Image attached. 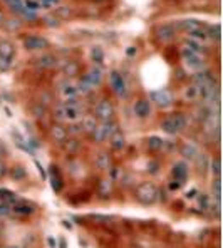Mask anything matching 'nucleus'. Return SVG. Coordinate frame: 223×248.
<instances>
[{"instance_id": "34", "label": "nucleus", "mask_w": 223, "mask_h": 248, "mask_svg": "<svg viewBox=\"0 0 223 248\" xmlns=\"http://www.w3.org/2000/svg\"><path fill=\"white\" fill-rule=\"evenodd\" d=\"M211 193L215 195L217 202H222V178H215L213 183H211Z\"/></svg>"}, {"instance_id": "41", "label": "nucleus", "mask_w": 223, "mask_h": 248, "mask_svg": "<svg viewBox=\"0 0 223 248\" xmlns=\"http://www.w3.org/2000/svg\"><path fill=\"white\" fill-rule=\"evenodd\" d=\"M3 24H5V27L9 29V31H17V29L20 27V20H17V19H12V20H7L5 19Z\"/></svg>"}, {"instance_id": "23", "label": "nucleus", "mask_w": 223, "mask_h": 248, "mask_svg": "<svg viewBox=\"0 0 223 248\" xmlns=\"http://www.w3.org/2000/svg\"><path fill=\"white\" fill-rule=\"evenodd\" d=\"M0 200H2L3 203H7V205H16L17 202H19V198H17V195L14 191H10V189L7 188H0Z\"/></svg>"}, {"instance_id": "33", "label": "nucleus", "mask_w": 223, "mask_h": 248, "mask_svg": "<svg viewBox=\"0 0 223 248\" xmlns=\"http://www.w3.org/2000/svg\"><path fill=\"white\" fill-rule=\"evenodd\" d=\"M91 59L96 62V64H102V61H104V50H102V47L94 46L91 49Z\"/></svg>"}, {"instance_id": "11", "label": "nucleus", "mask_w": 223, "mask_h": 248, "mask_svg": "<svg viewBox=\"0 0 223 248\" xmlns=\"http://www.w3.org/2000/svg\"><path fill=\"white\" fill-rule=\"evenodd\" d=\"M10 213L17 215V217H31V215L35 213V205L29 202H17L16 205L10 206Z\"/></svg>"}, {"instance_id": "40", "label": "nucleus", "mask_w": 223, "mask_h": 248, "mask_svg": "<svg viewBox=\"0 0 223 248\" xmlns=\"http://www.w3.org/2000/svg\"><path fill=\"white\" fill-rule=\"evenodd\" d=\"M89 218H91V220H94V221H96V223H108V221L111 220V218H109V217H106V215H97V213H93Z\"/></svg>"}, {"instance_id": "55", "label": "nucleus", "mask_w": 223, "mask_h": 248, "mask_svg": "<svg viewBox=\"0 0 223 248\" xmlns=\"http://www.w3.org/2000/svg\"><path fill=\"white\" fill-rule=\"evenodd\" d=\"M126 54H127V56H134V54H136V47H129V49H127L126 50Z\"/></svg>"}, {"instance_id": "48", "label": "nucleus", "mask_w": 223, "mask_h": 248, "mask_svg": "<svg viewBox=\"0 0 223 248\" xmlns=\"http://www.w3.org/2000/svg\"><path fill=\"white\" fill-rule=\"evenodd\" d=\"M175 78H176L178 81H183V79H186L185 71H183V69H176V71H175Z\"/></svg>"}, {"instance_id": "6", "label": "nucleus", "mask_w": 223, "mask_h": 248, "mask_svg": "<svg viewBox=\"0 0 223 248\" xmlns=\"http://www.w3.org/2000/svg\"><path fill=\"white\" fill-rule=\"evenodd\" d=\"M109 84H111V89L114 91L116 96L126 97V82H124L121 72L111 71V74H109Z\"/></svg>"}, {"instance_id": "2", "label": "nucleus", "mask_w": 223, "mask_h": 248, "mask_svg": "<svg viewBox=\"0 0 223 248\" xmlns=\"http://www.w3.org/2000/svg\"><path fill=\"white\" fill-rule=\"evenodd\" d=\"M56 118L61 121H69V123H78L79 119H82V112L78 108V104L69 106V104H61L56 108Z\"/></svg>"}, {"instance_id": "56", "label": "nucleus", "mask_w": 223, "mask_h": 248, "mask_svg": "<svg viewBox=\"0 0 223 248\" xmlns=\"http://www.w3.org/2000/svg\"><path fill=\"white\" fill-rule=\"evenodd\" d=\"M195 195H196V189H191V191L186 193V198H193Z\"/></svg>"}, {"instance_id": "58", "label": "nucleus", "mask_w": 223, "mask_h": 248, "mask_svg": "<svg viewBox=\"0 0 223 248\" xmlns=\"http://www.w3.org/2000/svg\"><path fill=\"white\" fill-rule=\"evenodd\" d=\"M62 225H64V227H67V228H72V225L69 223V221H62Z\"/></svg>"}, {"instance_id": "57", "label": "nucleus", "mask_w": 223, "mask_h": 248, "mask_svg": "<svg viewBox=\"0 0 223 248\" xmlns=\"http://www.w3.org/2000/svg\"><path fill=\"white\" fill-rule=\"evenodd\" d=\"M3 22H5V16H3V12L0 10V25H2Z\"/></svg>"}, {"instance_id": "53", "label": "nucleus", "mask_w": 223, "mask_h": 248, "mask_svg": "<svg viewBox=\"0 0 223 248\" xmlns=\"http://www.w3.org/2000/svg\"><path fill=\"white\" fill-rule=\"evenodd\" d=\"M41 2H42L46 7H50V5H56V3L59 2V0H41Z\"/></svg>"}, {"instance_id": "28", "label": "nucleus", "mask_w": 223, "mask_h": 248, "mask_svg": "<svg viewBox=\"0 0 223 248\" xmlns=\"http://www.w3.org/2000/svg\"><path fill=\"white\" fill-rule=\"evenodd\" d=\"M161 127H163V131L164 133H168V134H178L180 131L176 129V126H175V123H173V119H171V116H168V118H164L163 121H161Z\"/></svg>"}, {"instance_id": "25", "label": "nucleus", "mask_w": 223, "mask_h": 248, "mask_svg": "<svg viewBox=\"0 0 223 248\" xmlns=\"http://www.w3.org/2000/svg\"><path fill=\"white\" fill-rule=\"evenodd\" d=\"M37 65H39V67H44V69L56 67V65H57V59L54 56H50V54H47V56H41L37 59Z\"/></svg>"}, {"instance_id": "13", "label": "nucleus", "mask_w": 223, "mask_h": 248, "mask_svg": "<svg viewBox=\"0 0 223 248\" xmlns=\"http://www.w3.org/2000/svg\"><path fill=\"white\" fill-rule=\"evenodd\" d=\"M84 81H86L87 84H91L93 87H96V86H99V84L102 82V69L101 67H93V69H89V71L84 74Z\"/></svg>"}, {"instance_id": "49", "label": "nucleus", "mask_w": 223, "mask_h": 248, "mask_svg": "<svg viewBox=\"0 0 223 248\" xmlns=\"http://www.w3.org/2000/svg\"><path fill=\"white\" fill-rule=\"evenodd\" d=\"M181 188V185L178 183V181H170V185H168V189H170V191H176V189H180Z\"/></svg>"}, {"instance_id": "45", "label": "nucleus", "mask_w": 223, "mask_h": 248, "mask_svg": "<svg viewBox=\"0 0 223 248\" xmlns=\"http://www.w3.org/2000/svg\"><path fill=\"white\" fill-rule=\"evenodd\" d=\"M159 171V163L158 161H149L148 163V173L156 174Z\"/></svg>"}, {"instance_id": "5", "label": "nucleus", "mask_w": 223, "mask_h": 248, "mask_svg": "<svg viewBox=\"0 0 223 248\" xmlns=\"http://www.w3.org/2000/svg\"><path fill=\"white\" fill-rule=\"evenodd\" d=\"M149 97H151L153 103L158 106V108H161V109L170 108V106L173 104V101H175V96H173V93H171L170 89L153 91V93L149 94Z\"/></svg>"}, {"instance_id": "32", "label": "nucleus", "mask_w": 223, "mask_h": 248, "mask_svg": "<svg viewBox=\"0 0 223 248\" xmlns=\"http://www.w3.org/2000/svg\"><path fill=\"white\" fill-rule=\"evenodd\" d=\"M191 81L195 82V86H200V84H203V82L211 81V76L208 74L207 71H196V74L191 76Z\"/></svg>"}, {"instance_id": "3", "label": "nucleus", "mask_w": 223, "mask_h": 248, "mask_svg": "<svg viewBox=\"0 0 223 248\" xmlns=\"http://www.w3.org/2000/svg\"><path fill=\"white\" fill-rule=\"evenodd\" d=\"M118 131V124L112 123V121H106L97 124L96 131H94V141L96 143H104V141H109V138Z\"/></svg>"}, {"instance_id": "38", "label": "nucleus", "mask_w": 223, "mask_h": 248, "mask_svg": "<svg viewBox=\"0 0 223 248\" xmlns=\"http://www.w3.org/2000/svg\"><path fill=\"white\" fill-rule=\"evenodd\" d=\"M198 97V93H196V86H188L185 89V99L186 101H195Z\"/></svg>"}, {"instance_id": "19", "label": "nucleus", "mask_w": 223, "mask_h": 248, "mask_svg": "<svg viewBox=\"0 0 223 248\" xmlns=\"http://www.w3.org/2000/svg\"><path fill=\"white\" fill-rule=\"evenodd\" d=\"M81 127H82V133H86V134H89V136H93L94 131H96V127H97V119L94 118V116H91V114L82 116Z\"/></svg>"}, {"instance_id": "20", "label": "nucleus", "mask_w": 223, "mask_h": 248, "mask_svg": "<svg viewBox=\"0 0 223 248\" xmlns=\"http://www.w3.org/2000/svg\"><path fill=\"white\" fill-rule=\"evenodd\" d=\"M164 143H166V141H164L163 138H159V136H149L148 140H146V146H148V149H149V151H153V153L161 151V149L164 148Z\"/></svg>"}, {"instance_id": "42", "label": "nucleus", "mask_w": 223, "mask_h": 248, "mask_svg": "<svg viewBox=\"0 0 223 248\" xmlns=\"http://www.w3.org/2000/svg\"><path fill=\"white\" fill-rule=\"evenodd\" d=\"M44 112H46V108H44L42 104H34V108H32V114H34L35 118H42Z\"/></svg>"}, {"instance_id": "37", "label": "nucleus", "mask_w": 223, "mask_h": 248, "mask_svg": "<svg viewBox=\"0 0 223 248\" xmlns=\"http://www.w3.org/2000/svg\"><path fill=\"white\" fill-rule=\"evenodd\" d=\"M56 14H57V17H61V19H71V16H72V10H71V7H57L56 9Z\"/></svg>"}, {"instance_id": "43", "label": "nucleus", "mask_w": 223, "mask_h": 248, "mask_svg": "<svg viewBox=\"0 0 223 248\" xmlns=\"http://www.w3.org/2000/svg\"><path fill=\"white\" fill-rule=\"evenodd\" d=\"M67 129V134H78V133H82V127H81V123L79 124H76V123H72L69 127H65Z\"/></svg>"}, {"instance_id": "44", "label": "nucleus", "mask_w": 223, "mask_h": 248, "mask_svg": "<svg viewBox=\"0 0 223 248\" xmlns=\"http://www.w3.org/2000/svg\"><path fill=\"white\" fill-rule=\"evenodd\" d=\"M9 215H10V205H7V203H3L2 200H0V218L9 217Z\"/></svg>"}, {"instance_id": "9", "label": "nucleus", "mask_w": 223, "mask_h": 248, "mask_svg": "<svg viewBox=\"0 0 223 248\" xmlns=\"http://www.w3.org/2000/svg\"><path fill=\"white\" fill-rule=\"evenodd\" d=\"M171 176L180 185H185L188 181V165H186V161L175 163L173 168H171Z\"/></svg>"}, {"instance_id": "18", "label": "nucleus", "mask_w": 223, "mask_h": 248, "mask_svg": "<svg viewBox=\"0 0 223 248\" xmlns=\"http://www.w3.org/2000/svg\"><path fill=\"white\" fill-rule=\"evenodd\" d=\"M49 174H50V186H52V189H54L56 193H61L64 181H62V174L59 173V170H57V166H56V165L50 166Z\"/></svg>"}, {"instance_id": "30", "label": "nucleus", "mask_w": 223, "mask_h": 248, "mask_svg": "<svg viewBox=\"0 0 223 248\" xmlns=\"http://www.w3.org/2000/svg\"><path fill=\"white\" fill-rule=\"evenodd\" d=\"M195 163H196V166H198V171H200L202 174H205V173L208 171V166H210V159L207 158V155L200 153L198 158L195 159Z\"/></svg>"}, {"instance_id": "14", "label": "nucleus", "mask_w": 223, "mask_h": 248, "mask_svg": "<svg viewBox=\"0 0 223 248\" xmlns=\"http://www.w3.org/2000/svg\"><path fill=\"white\" fill-rule=\"evenodd\" d=\"M14 54H16L14 44L10 41H7V39H2V41H0V59L14 62Z\"/></svg>"}, {"instance_id": "17", "label": "nucleus", "mask_w": 223, "mask_h": 248, "mask_svg": "<svg viewBox=\"0 0 223 248\" xmlns=\"http://www.w3.org/2000/svg\"><path fill=\"white\" fill-rule=\"evenodd\" d=\"M133 111L138 118H148L149 112H151V108H149V101L148 99H138L133 106Z\"/></svg>"}, {"instance_id": "29", "label": "nucleus", "mask_w": 223, "mask_h": 248, "mask_svg": "<svg viewBox=\"0 0 223 248\" xmlns=\"http://www.w3.org/2000/svg\"><path fill=\"white\" fill-rule=\"evenodd\" d=\"M208 171L213 174V178H220L222 176V159L220 158H213L210 161V166H208Z\"/></svg>"}, {"instance_id": "24", "label": "nucleus", "mask_w": 223, "mask_h": 248, "mask_svg": "<svg viewBox=\"0 0 223 248\" xmlns=\"http://www.w3.org/2000/svg\"><path fill=\"white\" fill-rule=\"evenodd\" d=\"M61 94H62V97H64V101L76 99V96H78V89H76L74 86H71L69 82H65L61 86Z\"/></svg>"}, {"instance_id": "10", "label": "nucleus", "mask_w": 223, "mask_h": 248, "mask_svg": "<svg viewBox=\"0 0 223 248\" xmlns=\"http://www.w3.org/2000/svg\"><path fill=\"white\" fill-rule=\"evenodd\" d=\"M183 59H185L186 67L193 69V71H202L203 69V59L198 54L191 52V50H188V49L183 50Z\"/></svg>"}, {"instance_id": "21", "label": "nucleus", "mask_w": 223, "mask_h": 248, "mask_svg": "<svg viewBox=\"0 0 223 248\" xmlns=\"http://www.w3.org/2000/svg\"><path fill=\"white\" fill-rule=\"evenodd\" d=\"M109 143H111L112 151H123L124 146H126V140H124L123 133H119V131H116V133L112 134L111 138H109Z\"/></svg>"}, {"instance_id": "16", "label": "nucleus", "mask_w": 223, "mask_h": 248, "mask_svg": "<svg viewBox=\"0 0 223 248\" xmlns=\"http://www.w3.org/2000/svg\"><path fill=\"white\" fill-rule=\"evenodd\" d=\"M67 129H65V126H62V124H54L52 127H50V138H52V141H56V143H64V141H67Z\"/></svg>"}, {"instance_id": "31", "label": "nucleus", "mask_w": 223, "mask_h": 248, "mask_svg": "<svg viewBox=\"0 0 223 248\" xmlns=\"http://www.w3.org/2000/svg\"><path fill=\"white\" fill-rule=\"evenodd\" d=\"M64 74L69 76V78H74V76L79 74V64L74 61H67L64 65Z\"/></svg>"}, {"instance_id": "15", "label": "nucleus", "mask_w": 223, "mask_h": 248, "mask_svg": "<svg viewBox=\"0 0 223 248\" xmlns=\"http://www.w3.org/2000/svg\"><path fill=\"white\" fill-rule=\"evenodd\" d=\"M180 151H181V156L186 159V161H195L200 155V149L191 143H183Z\"/></svg>"}, {"instance_id": "59", "label": "nucleus", "mask_w": 223, "mask_h": 248, "mask_svg": "<svg viewBox=\"0 0 223 248\" xmlns=\"http://www.w3.org/2000/svg\"><path fill=\"white\" fill-rule=\"evenodd\" d=\"M9 248H19V247H9Z\"/></svg>"}, {"instance_id": "35", "label": "nucleus", "mask_w": 223, "mask_h": 248, "mask_svg": "<svg viewBox=\"0 0 223 248\" xmlns=\"http://www.w3.org/2000/svg\"><path fill=\"white\" fill-rule=\"evenodd\" d=\"M109 193H111V180H102L101 188H99V195L102 198H108Z\"/></svg>"}, {"instance_id": "50", "label": "nucleus", "mask_w": 223, "mask_h": 248, "mask_svg": "<svg viewBox=\"0 0 223 248\" xmlns=\"http://www.w3.org/2000/svg\"><path fill=\"white\" fill-rule=\"evenodd\" d=\"M210 35H211V37H215V39H220V25H217L215 29H211Z\"/></svg>"}, {"instance_id": "22", "label": "nucleus", "mask_w": 223, "mask_h": 248, "mask_svg": "<svg viewBox=\"0 0 223 248\" xmlns=\"http://www.w3.org/2000/svg\"><path fill=\"white\" fill-rule=\"evenodd\" d=\"M112 165V159H111V155L109 153H106V151H102L97 155V159H96V166L99 168V170H109Z\"/></svg>"}, {"instance_id": "12", "label": "nucleus", "mask_w": 223, "mask_h": 248, "mask_svg": "<svg viewBox=\"0 0 223 248\" xmlns=\"http://www.w3.org/2000/svg\"><path fill=\"white\" fill-rule=\"evenodd\" d=\"M202 27H203V24L196 19H183L175 25V29H178V31H181V32H186V34H190V32L196 31V29H202Z\"/></svg>"}, {"instance_id": "54", "label": "nucleus", "mask_w": 223, "mask_h": 248, "mask_svg": "<svg viewBox=\"0 0 223 248\" xmlns=\"http://www.w3.org/2000/svg\"><path fill=\"white\" fill-rule=\"evenodd\" d=\"M35 166H37V170H39V171H41V173H42V178H44V180H46V178H47V176H46V171L42 170L41 163H39V161H35Z\"/></svg>"}, {"instance_id": "26", "label": "nucleus", "mask_w": 223, "mask_h": 248, "mask_svg": "<svg viewBox=\"0 0 223 248\" xmlns=\"http://www.w3.org/2000/svg\"><path fill=\"white\" fill-rule=\"evenodd\" d=\"M10 178H12L14 181H24L25 178H27V170L20 165L14 166L12 170H10Z\"/></svg>"}, {"instance_id": "47", "label": "nucleus", "mask_w": 223, "mask_h": 248, "mask_svg": "<svg viewBox=\"0 0 223 248\" xmlns=\"http://www.w3.org/2000/svg\"><path fill=\"white\" fill-rule=\"evenodd\" d=\"M10 65H12V62H9V61H5V59H0V71H9L10 69Z\"/></svg>"}, {"instance_id": "51", "label": "nucleus", "mask_w": 223, "mask_h": 248, "mask_svg": "<svg viewBox=\"0 0 223 248\" xmlns=\"http://www.w3.org/2000/svg\"><path fill=\"white\" fill-rule=\"evenodd\" d=\"M25 5H27V7H25V9H32V10H34V9H37V7H39V3L31 2V0H27V2H25Z\"/></svg>"}, {"instance_id": "27", "label": "nucleus", "mask_w": 223, "mask_h": 248, "mask_svg": "<svg viewBox=\"0 0 223 248\" xmlns=\"http://www.w3.org/2000/svg\"><path fill=\"white\" fill-rule=\"evenodd\" d=\"M171 119H173L175 126H176V129L181 131L186 127V124H188V119H186V116L183 114V112H175V114H171Z\"/></svg>"}, {"instance_id": "4", "label": "nucleus", "mask_w": 223, "mask_h": 248, "mask_svg": "<svg viewBox=\"0 0 223 248\" xmlns=\"http://www.w3.org/2000/svg\"><path fill=\"white\" fill-rule=\"evenodd\" d=\"M112 116H114V106H112L111 101L102 99L96 104V109H94V118L99 119L101 123L111 121Z\"/></svg>"}, {"instance_id": "8", "label": "nucleus", "mask_w": 223, "mask_h": 248, "mask_svg": "<svg viewBox=\"0 0 223 248\" xmlns=\"http://www.w3.org/2000/svg\"><path fill=\"white\" fill-rule=\"evenodd\" d=\"M24 47L27 50H42L46 47H49V41L41 37V35H27V37L22 41Z\"/></svg>"}, {"instance_id": "39", "label": "nucleus", "mask_w": 223, "mask_h": 248, "mask_svg": "<svg viewBox=\"0 0 223 248\" xmlns=\"http://www.w3.org/2000/svg\"><path fill=\"white\" fill-rule=\"evenodd\" d=\"M44 24H46L47 25V27H54V29H56V27H59V25H61V22L59 20H57V17H44Z\"/></svg>"}, {"instance_id": "7", "label": "nucleus", "mask_w": 223, "mask_h": 248, "mask_svg": "<svg viewBox=\"0 0 223 248\" xmlns=\"http://www.w3.org/2000/svg\"><path fill=\"white\" fill-rule=\"evenodd\" d=\"M175 32H176V29L173 24H161L155 29V37L159 42H170L175 39Z\"/></svg>"}, {"instance_id": "36", "label": "nucleus", "mask_w": 223, "mask_h": 248, "mask_svg": "<svg viewBox=\"0 0 223 248\" xmlns=\"http://www.w3.org/2000/svg\"><path fill=\"white\" fill-rule=\"evenodd\" d=\"M190 39H195V42H198V41H205V39L208 37L207 35V32H205V29H196V31H193V32H190Z\"/></svg>"}, {"instance_id": "1", "label": "nucleus", "mask_w": 223, "mask_h": 248, "mask_svg": "<svg viewBox=\"0 0 223 248\" xmlns=\"http://www.w3.org/2000/svg\"><path fill=\"white\" fill-rule=\"evenodd\" d=\"M134 196L141 205H153L158 200V188L153 183H141L134 191Z\"/></svg>"}, {"instance_id": "46", "label": "nucleus", "mask_w": 223, "mask_h": 248, "mask_svg": "<svg viewBox=\"0 0 223 248\" xmlns=\"http://www.w3.org/2000/svg\"><path fill=\"white\" fill-rule=\"evenodd\" d=\"M64 143H67V151H69V153H74V151H76V148L79 146V141H78V140L64 141Z\"/></svg>"}, {"instance_id": "52", "label": "nucleus", "mask_w": 223, "mask_h": 248, "mask_svg": "<svg viewBox=\"0 0 223 248\" xmlns=\"http://www.w3.org/2000/svg\"><path fill=\"white\" fill-rule=\"evenodd\" d=\"M47 243H49L50 248H57V242H56V238H52V236H49V238H47Z\"/></svg>"}]
</instances>
